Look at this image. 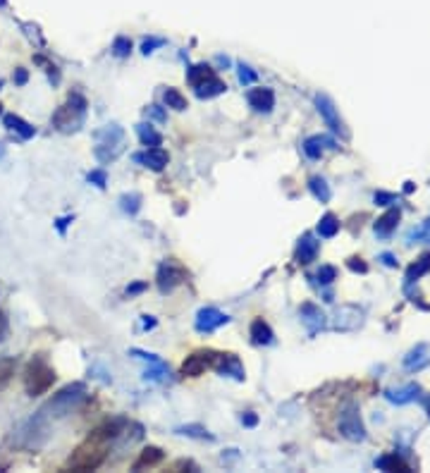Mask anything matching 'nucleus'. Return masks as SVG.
Returning <instances> with one entry per match:
<instances>
[{
    "label": "nucleus",
    "mask_w": 430,
    "mask_h": 473,
    "mask_svg": "<svg viewBox=\"0 0 430 473\" xmlns=\"http://www.w3.org/2000/svg\"><path fill=\"white\" fill-rule=\"evenodd\" d=\"M106 450H108V442L101 440V437L91 435L84 445H79L74 450V454L69 456L67 461V469L69 471H93L103 464L106 459Z\"/></svg>",
    "instance_id": "1"
},
{
    "label": "nucleus",
    "mask_w": 430,
    "mask_h": 473,
    "mask_svg": "<svg viewBox=\"0 0 430 473\" xmlns=\"http://www.w3.org/2000/svg\"><path fill=\"white\" fill-rule=\"evenodd\" d=\"M251 340L253 344H273V330L263 318H256L251 323Z\"/></svg>",
    "instance_id": "19"
},
{
    "label": "nucleus",
    "mask_w": 430,
    "mask_h": 473,
    "mask_svg": "<svg viewBox=\"0 0 430 473\" xmlns=\"http://www.w3.org/2000/svg\"><path fill=\"white\" fill-rule=\"evenodd\" d=\"M12 373H14V361H10V359L0 361V385H5Z\"/></svg>",
    "instance_id": "34"
},
{
    "label": "nucleus",
    "mask_w": 430,
    "mask_h": 473,
    "mask_svg": "<svg viewBox=\"0 0 430 473\" xmlns=\"http://www.w3.org/2000/svg\"><path fill=\"white\" fill-rule=\"evenodd\" d=\"M418 241H426L430 244V218L426 223H421L418 228H414L411 232L407 234V244H418Z\"/></svg>",
    "instance_id": "27"
},
{
    "label": "nucleus",
    "mask_w": 430,
    "mask_h": 473,
    "mask_svg": "<svg viewBox=\"0 0 430 473\" xmlns=\"http://www.w3.org/2000/svg\"><path fill=\"white\" fill-rule=\"evenodd\" d=\"M302 320L306 323V328L311 330V335H316L318 330L325 328V316L321 314V309L313 304H304L302 306Z\"/></svg>",
    "instance_id": "17"
},
{
    "label": "nucleus",
    "mask_w": 430,
    "mask_h": 473,
    "mask_svg": "<svg viewBox=\"0 0 430 473\" xmlns=\"http://www.w3.org/2000/svg\"><path fill=\"white\" fill-rule=\"evenodd\" d=\"M0 5H5V0H0Z\"/></svg>",
    "instance_id": "46"
},
{
    "label": "nucleus",
    "mask_w": 430,
    "mask_h": 473,
    "mask_svg": "<svg viewBox=\"0 0 430 473\" xmlns=\"http://www.w3.org/2000/svg\"><path fill=\"white\" fill-rule=\"evenodd\" d=\"M211 366L218 373L229 375L234 380H244V366L234 354H211Z\"/></svg>",
    "instance_id": "8"
},
{
    "label": "nucleus",
    "mask_w": 430,
    "mask_h": 473,
    "mask_svg": "<svg viewBox=\"0 0 430 473\" xmlns=\"http://www.w3.org/2000/svg\"><path fill=\"white\" fill-rule=\"evenodd\" d=\"M335 278H337V270H335L332 265H323V268L316 273V280H318L321 285H330Z\"/></svg>",
    "instance_id": "32"
},
{
    "label": "nucleus",
    "mask_w": 430,
    "mask_h": 473,
    "mask_svg": "<svg viewBox=\"0 0 430 473\" xmlns=\"http://www.w3.org/2000/svg\"><path fill=\"white\" fill-rule=\"evenodd\" d=\"M325 148H337V142L330 139V137H308L306 142H304V153L313 160L321 158V155L325 153Z\"/></svg>",
    "instance_id": "16"
},
{
    "label": "nucleus",
    "mask_w": 430,
    "mask_h": 473,
    "mask_svg": "<svg viewBox=\"0 0 430 473\" xmlns=\"http://www.w3.org/2000/svg\"><path fill=\"white\" fill-rule=\"evenodd\" d=\"M5 124H8L12 132H17L22 139H32L34 137V127L29 122H24L22 118H17V115H8V118H5Z\"/></svg>",
    "instance_id": "22"
},
{
    "label": "nucleus",
    "mask_w": 430,
    "mask_h": 473,
    "mask_svg": "<svg viewBox=\"0 0 430 473\" xmlns=\"http://www.w3.org/2000/svg\"><path fill=\"white\" fill-rule=\"evenodd\" d=\"M339 432L352 442L366 440V428H363L361 414H359V409L354 404L347 406V409L339 414Z\"/></svg>",
    "instance_id": "5"
},
{
    "label": "nucleus",
    "mask_w": 430,
    "mask_h": 473,
    "mask_svg": "<svg viewBox=\"0 0 430 473\" xmlns=\"http://www.w3.org/2000/svg\"><path fill=\"white\" fill-rule=\"evenodd\" d=\"M158 461H163L161 447H146V450L139 454V459L134 461V471H142V469H146V466H156Z\"/></svg>",
    "instance_id": "20"
},
{
    "label": "nucleus",
    "mask_w": 430,
    "mask_h": 473,
    "mask_svg": "<svg viewBox=\"0 0 430 473\" xmlns=\"http://www.w3.org/2000/svg\"><path fill=\"white\" fill-rule=\"evenodd\" d=\"M84 113H87V98L79 94L69 96V103L55 113L53 122L58 124L60 132H74V129L82 127L84 122Z\"/></svg>",
    "instance_id": "3"
},
{
    "label": "nucleus",
    "mask_w": 430,
    "mask_h": 473,
    "mask_svg": "<svg viewBox=\"0 0 430 473\" xmlns=\"http://www.w3.org/2000/svg\"><path fill=\"white\" fill-rule=\"evenodd\" d=\"M163 100H165V105H168V108L177 110V113H182V110H187V98H184V96L179 94L177 89H165Z\"/></svg>",
    "instance_id": "26"
},
{
    "label": "nucleus",
    "mask_w": 430,
    "mask_h": 473,
    "mask_svg": "<svg viewBox=\"0 0 430 473\" xmlns=\"http://www.w3.org/2000/svg\"><path fill=\"white\" fill-rule=\"evenodd\" d=\"M177 432L189 435V437H208V440H211L208 430H206V428H201V426H184V428H177Z\"/></svg>",
    "instance_id": "33"
},
{
    "label": "nucleus",
    "mask_w": 430,
    "mask_h": 473,
    "mask_svg": "<svg viewBox=\"0 0 430 473\" xmlns=\"http://www.w3.org/2000/svg\"><path fill=\"white\" fill-rule=\"evenodd\" d=\"M153 325H156V320H148V316H146V320H144V330L153 328Z\"/></svg>",
    "instance_id": "43"
},
{
    "label": "nucleus",
    "mask_w": 430,
    "mask_h": 473,
    "mask_svg": "<svg viewBox=\"0 0 430 473\" xmlns=\"http://www.w3.org/2000/svg\"><path fill=\"white\" fill-rule=\"evenodd\" d=\"M237 74H239V82H242L244 87H249V84H253V82L258 79V74L253 72V69L249 67V65H244V63L237 65Z\"/></svg>",
    "instance_id": "31"
},
{
    "label": "nucleus",
    "mask_w": 430,
    "mask_h": 473,
    "mask_svg": "<svg viewBox=\"0 0 430 473\" xmlns=\"http://www.w3.org/2000/svg\"><path fill=\"white\" fill-rule=\"evenodd\" d=\"M120 204H122V210L124 213H137L139 210V204H142V196L139 194H124L122 199H120Z\"/></svg>",
    "instance_id": "29"
},
{
    "label": "nucleus",
    "mask_w": 430,
    "mask_h": 473,
    "mask_svg": "<svg viewBox=\"0 0 430 473\" xmlns=\"http://www.w3.org/2000/svg\"><path fill=\"white\" fill-rule=\"evenodd\" d=\"M247 100L256 113H270V110L275 108V94H273V89H266V87L251 89V91L247 94Z\"/></svg>",
    "instance_id": "11"
},
{
    "label": "nucleus",
    "mask_w": 430,
    "mask_h": 473,
    "mask_svg": "<svg viewBox=\"0 0 430 473\" xmlns=\"http://www.w3.org/2000/svg\"><path fill=\"white\" fill-rule=\"evenodd\" d=\"M378 466H380V469H385V471H411V469H409L407 461H402L397 454L383 456V459L378 461Z\"/></svg>",
    "instance_id": "28"
},
{
    "label": "nucleus",
    "mask_w": 430,
    "mask_h": 473,
    "mask_svg": "<svg viewBox=\"0 0 430 473\" xmlns=\"http://www.w3.org/2000/svg\"><path fill=\"white\" fill-rule=\"evenodd\" d=\"M53 382H55V371L43 359L32 361L27 366V371H24V387H27L29 395H43V392L51 390Z\"/></svg>",
    "instance_id": "4"
},
{
    "label": "nucleus",
    "mask_w": 430,
    "mask_h": 473,
    "mask_svg": "<svg viewBox=\"0 0 430 473\" xmlns=\"http://www.w3.org/2000/svg\"><path fill=\"white\" fill-rule=\"evenodd\" d=\"M385 397H387L392 404L402 406V404H411V402H416L418 397H421V387L418 385H407V387H399V390H387L385 392Z\"/></svg>",
    "instance_id": "15"
},
{
    "label": "nucleus",
    "mask_w": 430,
    "mask_h": 473,
    "mask_svg": "<svg viewBox=\"0 0 430 473\" xmlns=\"http://www.w3.org/2000/svg\"><path fill=\"white\" fill-rule=\"evenodd\" d=\"M428 270H430V254H423L421 258H418L416 263L407 270V285H414L416 280H421Z\"/></svg>",
    "instance_id": "21"
},
{
    "label": "nucleus",
    "mask_w": 430,
    "mask_h": 473,
    "mask_svg": "<svg viewBox=\"0 0 430 473\" xmlns=\"http://www.w3.org/2000/svg\"><path fill=\"white\" fill-rule=\"evenodd\" d=\"M308 189H311V194L316 196L321 204H328L330 196H332V191H330L328 182H325L323 177H311V179H308Z\"/></svg>",
    "instance_id": "24"
},
{
    "label": "nucleus",
    "mask_w": 430,
    "mask_h": 473,
    "mask_svg": "<svg viewBox=\"0 0 430 473\" xmlns=\"http://www.w3.org/2000/svg\"><path fill=\"white\" fill-rule=\"evenodd\" d=\"M318 241H316V236L313 234H304L302 239H299V244H297V263H302V265H308V263H313L316 261V256H318Z\"/></svg>",
    "instance_id": "13"
},
{
    "label": "nucleus",
    "mask_w": 430,
    "mask_h": 473,
    "mask_svg": "<svg viewBox=\"0 0 430 473\" xmlns=\"http://www.w3.org/2000/svg\"><path fill=\"white\" fill-rule=\"evenodd\" d=\"M137 134H139V139H142V144L146 146H161L163 144V137L161 134L156 132V129L151 127V124H137Z\"/></svg>",
    "instance_id": "23"
},
{
    "label": "nucleus",
    "mask_w": 430,
    "mask_h": 473,
    "mask_svg": "<svg viewBox=\"0 0 430 473\" xmlns=\"http://www.w3.org/2000/svg\"><path fill=\"white\" fill-rule=\"evenodd\" d=\"M229 323V316H225L223 311H218V309H201L196 314V330L199 332H213V330H218L220 325H227Z\"/></svg>",
    "instance_id": "9"
},
{
    "label": "nucleus",
    "mask_w": 430,
    "mask_h": 473,
    "mask_svg": "<svg viewBox=\"0 0 430 473\" xmlns=\"http://www.w3.org/2000/svg\"><path fill=\"white\" fill-rule=\"evenodd\" d=\"M211 354L213 351H196V354L187 356V361L182 364V375H189V378L201 375L211 366Z\"/></svg>",
    "instance_id": "12"
},
{
    "label": "nucleus",
    "mask_w": 430,
    "mask_h": 473,
    "mask_svg": "<svg viewBox=\"0 0 430 473\" xmlns=\"http://www.w3.org/2000/svg\"><path fill=\"white\" fill-rule=\"evenodd\" d=\"M394 201H397V196H394V194H385V191L376 194V204L378 206H389V204H394Z\"/></svg>",
    "instance_id": "37"
},
{
    "label": "nucleus",
    "mask_w": 430,
    "mask_h": 473,
    "mask_svg": "<svg viewBox=\"0 0 430 473\" xmlns=\"http://www.w3.org/2000/svg\"><path fill=\"white\" fill-rule=\"evenodd\" d=\"M184 280H187V270H184L182 265L172 263V261H168V263H163L161 268H158V287H161L163 294L172 292L174 287L179 283H184Z\"/></svg>",
    "instance_id": "7"
},
{
    "label": "nucleus",
    "mask_w": 430,
    "mask_h": 473,
    "mask_svg": "<svg viewBox=\"0 0 430 473\" xmlns=\"http://www.w3.org/2000/svg\"><path fill=\"white\" fill-rule=\"evenodd\" d=\"M349 268H352V270H357V273H366V270H368V265L363 263L361 258H349Z\"/></svg>",
    "instance_id": "38"
},
{
    "label": "nucleus",
    "mask_w": 430,
    "mask_h": 473,
    "mask_svg": "<svg viewBox=\"0 0 430 473\" xmlns=\"http://www.w3.org/2000/svg\"><path fill=\"white\" fill-rule=\"evenodd\" d=\"M158 46H165V38H146L142 50L148 55V53H153V48H158Z\"/></svg>",
    "instance_id": "36"
},
{
    "label": "nucleus",
    "mask_w": 430,
    "mask_h": 473,
    "mask_svg": "<svg viewBox=\"0 0 430 473\" xmlns=\"http://www.w3.org/2000/svg\"><path fill=\"white\" fill-rule=\"evenodd\" d=\"M426 406H428V414H430V397H428V399H426Z\"/></svg>",
    "instance_id": "45"
},
{
    "label": "nucleus",
    "mask_w": 430,
    "mask_h": 473,
    "mask_svg": "<svg viewBox=\"0 0 430 473\" xmlns=\"http://www.w3.org/2000/svg\"><path fill=\"white\" fill-rule=\"evenodd\" d=\"M242 424H244V426H249V428H253V426L258 424V416L249 411V414H244V416H242Z\"/></svg>",
    "instance_id": "40"
},
{
    "label": "nucleus",
    "mask_w": 430,
    "mask_h": 473,
    "mask_svg": "<svg viewBox=\"0 0 430 473\" xmlns=\"http://www.w3.org/2000/svg\"><path fill=\"white\" fill-rule=\"evenodd\" d=\"M380 261H383L387 268H397V258H394L392 254H383V256H380Z\"/></svg>",
    "instance_id": "41"
},
{
    "label": "nucleus",
    "mask_w": 430,
    "mask_h": 473,
    "mask_svg": "<svg viewBox=\"0 0 430 473\" xmlns=\"http://www.w3.org/2000/svg\"><path fill=\"white\" fill-rule=\"evenodd\" d=\"M89 182H93L96 184V187H106V173H103V170H93L91 175H89Z\"/></svg>",
    "instance_id": "35"
},
{
    "label": "nucleus",
    "mask_w": 430,
    "mask_h": 473,
    "mask_svg": "<svg viewBox=\"0 0 430 473\" xmlns=\"http://www.w3.org/2000/svg\"><path fill=\"white\" fill-rule=\"evenodd\" d=\"M113 53L117 55V58H127V55L132 53V41H129L127 36H117L113 43Z\"/></svg>",
    "instance_id": "30"
},
{
    "label": "nucleus",
    "mask_w": 430,
    "mask_h": 473,
    "mask_svg": "<svg viewBox=\"0 0 430 473\" xmlns=\"http://www.w3.org/2000/svg\"><path fill=\"white\" fill-rule=\"evenodd\" d=\"M146 113H148V115H151V118H156V120H158V122H165V113H163V110H161V108H158V105H151V108H148V110H146Z\"/></svg>",
    "instance_id": "39"
},
{
    "label": "nucleus",
    "mask_w": 430,
    "mask_h": 473,
    "mask_svg": "<svg viewBox=\"0 0 430 473\" xmlns=\"http://www.w3.org/2000/svg\"><path fill=\"white\" fill-rule=\"evenodd\" d=\"M17 82H19V84H24V82H27V74H24V72H19V74H17Z\"/></svg>",
    "instance_id": "44"
},
{
    "label": "nucleus",
    "mask_w": 430,
    "mask_h": 473,
    "mask_svg": "<svg viewBox=\"0 0 430 473\" xmlns=\"http://www.w3.org/2000/svg\"><path fill=\"white\" fill-rule=\"evenodd\" d=\"M339 232V220L335 218L332 213L323 215L321 223H318V234L323 236V239H330V236H335Z\"/></svg>",
    "instance_id": "25"
},
{
    "label": "nucleus",
    "mask_w": 430,
    "mask_h": 473,
    "mask_svg": "<svg viewBox=\"0 0 430 473\" xmlns=\"http://www.w3.org/2000/svg\"><path fill=\"white\" fill-rule=\"evenodd\" d=\"M144 289H146V285H144V283H137V285L127 287V294L132 296V294H139V292H144Z\"/></svg>",
    "instance_id": "42"
},
{
    "label": "nucleus",
    "mask_w": 430,
    "mask_h": 473,
    "mask_svg": "<svg viewBox=\"0 0 430 473\" xmlns=\"http://www.w3.org/2000/svg\"><path fill=\"white\" fill-rule=\"evenodd\" d=\"M316 108H318V113H321V118L325 120V124H328L335 134H339L342 139H349V129L344 127L342 118H339V110L335 108V103L330 100V96L318 94L316 96Z\"/></svg>",
    "instance_id": "6"
},
{
    "label": "nucleus",
    "mask_w": 430,
    "mask_h": 473,
    "mask_svg": "<svg viewBox=\"0 0 430 473\" xmlns=\"http://www.w3.org/2000/svg\"><path fill=\"white\" fill-rule=\"evenodd\" d=\"M187 79H189V84L196 89L199 98H215V96H220L225 89H227L223 79H218V74H215L208 65H194V67L187 72Z\"/></svg>",
    "instance_id": "2"
},
{
    "label": "nucleus",
    "mask_w": 430,
    "mask_h": 473,
    "mask_svg": "<svg viewBox=\"0 0 430 473\" xmlns=\"http://www.w3.org/2000/svg\"><path fill=\"white\" fill-rule=\"evenodd\" d=\"M426 366H430V346L428 344H418L416 349H411L404 356V368L407 371H423Z\"/></svg>",
    "instance_id": "14"
},
{
    "label": "nucleus",
    "mask_w": 430,
    "mask_h": 473,
    "mask_svg": "<svg viewBox=\"0 0 430 473\" xmlns=\"http://www.w3.org/2000/svg\"><path fill=\"white\" fill-rule=\"evenodd\" d=\"M134 160H137V163H144L146 168L156 170V173H161L165 165H168L170 155H168V151L161 148V146H151V148H146L144 153L134 155Z\"/></svg>",
    "instance_id": "10"
},
{
    "label": "nucleus",
    "mask_w": 430,
    "mask_h": 473,
    "mask_svg": "<svg viewBox=\"0 0 430 473\" xmlns=\"http://www.w3.org/2000/svg\"><path fill=\"white\" fill-rule=\"evenodd\" d=\"M399 218H402L399 208L387 210V213H385L383 218H380L378 223H376V234H378V236H389V234H392V230L397 228Z\"/></svg>",
    "instance_id": "18"
}]
</instances>
